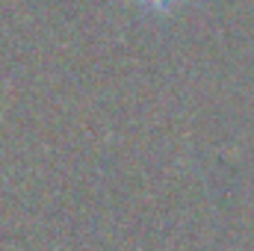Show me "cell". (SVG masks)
<instances>
[{"label": "cell", "instance_id": "1", "mask_svg": "<svg viewBox=\"0 0 254 251\" xmlns=\"http://www.w3.org/2000/svg\"><path fill=\"white\" fill-rule=\"evenodd\" d=\"M139 3V9H145L148 15H160V18H166V15H172L184 0H136Z\"/></svg>", "mask_w": 254, "mask_h": 251}]
</instances>
